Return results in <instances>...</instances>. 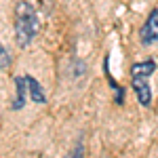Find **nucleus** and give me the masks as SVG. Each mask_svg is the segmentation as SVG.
I'll return each instance as SVG.
<instances>
[{
	"label": "nucleus",
	"mask_w": 158,
	"mask_h": 158,
	"mask_svg": "<svg viewBox=\"0 0 158 158\" xmlns=\"http://www.w3.org/2000/svg\"><path fill=\"white\" fill-rule=\"evenodd\" d=\"M38 27V19L34 6L27 2H19L17 4V21H15V38L19 47H27L30 40L34 38Z\"/></svg>",
	"instance_id": "f257e3e1"
},
{
	"label": "nucleus",
	"mask_w": 158,
	"mask_h": 158,
	"mask_svg": "<svg viewBox=\"0 0 158 158\" xmlns=\"http://www.w3.org/2000/svg\"><path fill=\"white\" fill-rule=\"evenodd\" d=\"M158 40V9L150 13V17L146 19V23L141 27V44H152Z\"/></svg>",
	"instance_id": "f03ea898"
},
{
	"label": "nucleus",
	"mask_w": 158,
	"mask_h": 158,
	"mask_svg": "<svg viewBox=\"0 0 158 158\" xmlns=\"http://www.w3.org/2000/svg\"><path fill=\"white\" fill-rule=\"evenodd\" d=\"M133 89H135V95H137V101L148 108L152 103V89L148 85L146 78H133Z\"/></svg>",
	"instance_id": "7ed1b4c3"
},
{
	"label": "nucleus",
	"mask_w": 158,
	"mask_h": 158,
	"mask_svg": "<svg viewBox=\"0 0 158 158\" xmlns=\"http://www.w3.org/2000/svg\"><path fill=\"white\" fill-rule=\"evenodd\" d=\"M154 72H156V61L154 59H146V61H139V63L131 65V76L133 78H148Z\"/></svg>",
	"instance_id": "20e7f679"
},
{
	"label": "nucleus",
	"mask_w": 158,
	"mask_h": 158,
	"mask_svg": "<svg viewBox=\"0 0 158 158\" xmlns=\"http://www.w3.org/2000/svg\"><path fill=\"white\" fill-rule=\"evenodd\" d=\"M25 85H27V91H30V97L34 99L36 103H44L47 97H44V91L34 76H25Z\"/></svg>",
	"instance_id": "39448f33"
},
{
	"label": "nucleus",
	"mask_w": 158,
	"mask_h": 158,
	"mask_svg": "<svg viewBox=\"0 0 158 158\" xmlns=\"http://www.w3.org/2000/svg\"><path fill=\"white\" fill-rule=\"evenodd\" d=\"M15 89H17V97L13 101V110H21L23 103H25V89H27L25 76H17V78H15Z\"/></svg>",
	"instance_id": "423d86ee"
},
{
	"label": "nucleus",
	"mask_w": 158,
	"mask_h": 158,
	"mask_svg": "<svg viewBox=\"0 0 158 158\" xmlns=\"http://www.w3.org/2000/svg\"><path fill=\"white\" fill-rule=\"evenodd\" d=\"M9 65H11V55L0 44V70H9Z\"/></svg>",
	"instance_id": "0eeeda50"
},
{
	"label": "nucleus",
	"mask_w": 158,
	"mask_h": 158,
	"mask_svg": "<svg viewBox=\"0 0 158 158\" xmlns=\"http://www.w3.org/2000/svg\"><path fill=\"white\" fill-rule=\"evenodd\" d=\"M82 156H85V148L78 143V146H76V150H74L72 154H68L65 158H82Z\"/></svg>",
	"instance_id": "6e6552de"
}]
</instances>
